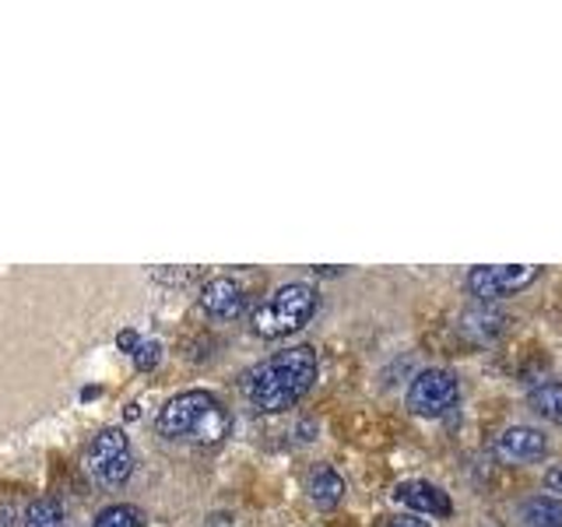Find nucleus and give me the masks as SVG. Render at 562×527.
Instances as JSON below:
<instances>
[{
    "mask_svg": "<svg viewBox=\"0 0 562 527\" xmlns=\"http://www.w3.org/2000/svg\"><path fill=\"white\" fill-rule=\"evenodd\" d=\"M310 500L324 509L338 506L345 500V479L334 468H316L310 474Z\"/></svg>",
    "mask_w": 562,
    "mask_h": 527,
    "instance_id": "nucleus-10",
    "label": "nucleus"
},
{
    "mask_svg": "<svg viewBox=\"0 0 562 527\" xmlns=\"http://www.w3.org/2000/svg\"><path fill=\"white\" fill-rule=\"evenodd\" d=\"M313 313H316V289L306 285V281H289V285L274 289L254 310V330L260 338H289V334L310 324Z\"/></svg>",
    "mask_w": 562,
    "mask_h": 527,
    "instance_id": "nucleus-3",
    "label": "nucleus"
},
{
    "mask_svg": "<svg viewBox=\"0 0 562 527\" xmlns=\"http://www.w3.org/2000/svg\"><path fill=\"white\" fill-rule=\"evenodd\" d=\"M228 429V415L215 394L207 391H183L166 401V408L158 412V433L169 439L193 436L201 444H215Z\"/></svg>",
    "mask_w": 562,
    "mask_h": 527,
    "instance_id": "nucleus-2",
    "label": "nucleus"
},
{
    "mask_svg": "<svg viewBox=\"0 0 562 527\" xmlns=\"http://www.w3.org/2000/svg\"><path fill=\"white\" fill-rule=\"evenodd\" d=\"M198 299L207 316H215V321H233V316H239L246 306V289L233 278H211Z\"/></svg>",
    "mask_w": 562,
    "mask_h": 527,
    "instance_id": "nucleus-9",
    "label": "nucleus"
},
{
    "mask_svg": "<svg viewBox=\"0 0 562 527\" xmlns=\"http://www.w3.org/2000/svg\"><path fill=\"white\" fill-rule=\"evenodd\" d=\"M457 394H461V383H457L450 369H422L408 386V408L415 415L439 418L453 408Z\"/></svg>",
    "mask_w": 562,
    "mask_h": 527,
    "instance_id": "nucleus-5",
    "label": "nucleus"
},
{
    "mask_svg": "<svg viewBox=\"0 0 562 527\" xmlns=\"http://www.w3.org/2000/svg\"><path fill=\"white\" fill-rule=\"evenodd\" d=\"M383 527H432V524L422 517H386Z\"/></svg>",
    "mask_w": 562,
    "mask_h": 527,
    "instance_id": "nucleus-16",
    "label": "nucleus"
},
{
    "mask_svg": "<svg viewBox=\"0 0 562 527\" xmlns=\"http://www.w3.org/2000/svg\"><path fill=\"white\" fill-rule=\"evenodd\" d=\"M116 345H120L123 351H131V356H134V351L140 348V338H137L134 330H120V334H116Z\"/></svg>",
    "mask_w": 562,
    "mask_h": 527,
    "instance_id": "nucleus-17",
    "label": "nucleus"
},
{
    "mask_svg": "<svg viewBox=\"0 0 562 527\" xmlns=\"http://www.w3.org/2000/svg\"><path fill=\"white\" fill-rule=\"evenodd\" d=\"M538 278L535 264H485L468 271V289L479 299H503L527 289Z\"/></svg>",
    "mask_w": 562,
    "mask_h": 527,
    "instance_id": "nucleus-6",
    "label": "nucleus"
},
{
    "mask_svg": "<svg viewBox=\"0 0 562 527\" xmlns=\"http://www.w3.org/2000/svg\"><path fill=\"white\" fill-rule=\"evenodd\" d=\"M321 373V359L310 345H295L278 351V356L254 366L243 380V394L263 415H278L295 408L299 401L310 394Z\"/></svg>",
    "mask_w": 562,
    "mask_h": 527,
    "instance_id": "nucleus-1",
    "label": "nucleus"
},
{
    "mask_svg": "<svg viewBox=\"0 0 562 527\" xmlns=\"http://www.w3.org/2000/svg\"><path fill=\"white\" fill-rule=\"evenodd\" d=\"M158 359H162V345H158V341H140V348L134 351V366L140 369V373L155 369Z\"/></svg>",
    "mask_w": 562,
    "mask_h": 527,
    "instance_id": "nucleus-15",
    "label": "nucleus"
},
{
    "mask_svg": "<svg viewBox=\"0 0 562 527\" xmlns=\"http://www.w3.org/2000/svg\"><path fill=\"white\" fill-rule=\"evenodd\" d=\"M22 527H67V509L60 500L40 496V500H32L22 514Z\"/></svg>",
    "mask_w": 562,
    "mask_h": 527,
    "instance_id": "nucleus-11",
    "label": "nucleus"
},
{
    "mask_svg": "<svg viewBox=\"0 0 562 527\" xmlns=\"http://www.w3.org/2000/svg\"><path fill=\"white\" fill-rule=\"evenodd\" d=\"M520 517L527 527H562V500H555V496L531 500L524 506Z\"/></svg>",
    "mask_w": 562,
    "mask_h": 527,
    "instance_id": "nucleus-13",
    "label": "nucleus"
},
{
    "mask_svg": "<svg viewBox=\"0 0 562 527\" xmlns=\"http://www.w3.org/2000/svg\"><path fill=\"white\" fill-rule=\"evenodd\" d=\"M544 450H549V444L535 426H509L496 439V453L506 464H535L544 457Z\"/></svg>",
    "mask_w": 562,
    "mask_h": 527,
    "instance_id": "nucleus-7",
    "label": "nucleus"
},
{
    "mask_svg": "<svg viewBox=\"0 0 562 527\" xmlns=\"http://www.w3.org/2000/svg\"><path fill=\"white\" fill-rule=\"evenodd\" d=\"M85 471L92 474L102 489H116L127 482L134 471V450H131L127 433L102 429L85 450Z\"/></svg>",
    "mask_w": 562,
    "mask_h": 527,
    "instance_id": "nucleus-4",
    "label": "nucleus"
},
{
    "mask_svg": "<svg viewBox=\"0 0 562 527\" xmlns=\"http://www.w3.org/2000/svg\"><path fill=\"white\" fill-rule=\"evenodd\" d=\"M394 500L401 506H408L412 514H422V517H450L453 514V503H450L447 492L432 482H422V479L401 482L394 489Z\"/></svg>",
    "mask_w": 562,
    "mask_h": 527,
    "instance_id": "nucleus-8",
    "label": "nucleus"
},
{
    "mask_svg": "<svg viewBox=\"0 0 562 527\" xmlns=\"http://www.w3.org/2000/svg\"><path fill=\"white\" fill-rule=\"evenodd\" d=\"M531 412L562 426V383H541L531 391Z\"/></svg>",
    "mask_w": 562,
    "mask_h": 527,
    "instance_id": "nucleus-12",
    "label": "nucleus"
},
{
    "mask_svg": "<svg viewBox=\"0 0 562 527\" xmlns=\"http://www.w3.org/2000/svg\"><path fill=\"white\" fill-rule=\"evenodd\" d=\"M544 489H549L555 500L562 496V468H552L549 474H544Z\"/></svg>",
    "mask_w": 562,
    "mask_h": 527,
    "instance_id": "nucleus-18",
    "label": "nucleus"
},
{
    "mask_svg": "<svg viewBox=\"0 0 562 527\" xmlns=\"http://www.w3.org/2000/svg\"><path fill=\"white\" fill-rule=\"evenodd\" d=\"M92 527H145V514L131 503H113V506L99 509Z\"/></svg>",
    "mask_w": 562,
    "mask_h": 527,
    "instance_id": "nucleus-14",
    "label": "nucleus"
}]
</instances>
